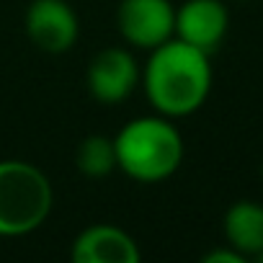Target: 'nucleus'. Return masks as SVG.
Instances as JSON below:
<instances>
[{"label":"nucleus","mask_w":263,"mask_h":263,"mask_svg":"<svg viewBox=\"0 0 263 263\" xmlns=\"http://www.w3.org/2000/svg\"><path fill=\"white\" fill-rule=\"evenodd\" d=\"M140 83L160 116L183 119L196 114L212 93V60L206 52L173 36L150 49Z\"/></svg>","instance_id":"1"},{"label":"nucleus","mask_w":263,"mask_h":263,"mask_svg":"<svg viewBox=\"0 0 263 263\" xmlns=\"http://www.w3.org/2000/svg\"><path fill=\"white\" fill-rule=\"evenodd\" d=\"M116 168L137 183H163L178 173L186 145L168 116H137L114 137Z\"/></svg>","instance_id":"2"},{"label":"nucleus","mask_w":263,"mask_h":263,"mask_svg":"<svg viewBox=\"0 0 263 263\" xmlns=\"http://www.w3.org/2000/svg\"><path fill=\"white\" fill-rule=\"evenodd\" d=\"M54 191L44 171L26 160H0V237H24L52 214Z\"/></svg>","instance_id":"3"},{"label":"nucleus","mask_w":263,"mask_h":263,"mask_svg":"<svg viewBox=\"0 0 263 263\" xmlns=\"http://www.w3.org/2000/svg\"><path fill=\"white\" fill-rule=\"evenodd\" d=\"M116 29L137 49H155L173 39L176 8L171 0H121L116 8Z\"/></svg>","instance_id":"4"},{"label":"nucleus","mask_w":263,"mask_h":263,"mask_svg":"<svg viewBox=\"0 0 263 263\" xmlns=\"http://www.w3.org/2000/svg\"><path fill=\"white\" fill-rule=\"evenodd\" d=\"M142 78L140 62L129 49H101L88 65V90L98 103L116 106L137 90Z\"/></svg>","instance_id":"5"},{"label":"nucleus","mask_w":263,"mask_h":263,"mask_svg":"<svg viewBox=\"0 0 263 263\" xmlns=\"http://www.w3.org/2000/svg\"><path fill=\"white\" fill-rule=\"evenodd\" d=\"M80 34L78 16L65 0H31L26 8V36L29 42L47 52L62 54L67 52Z\"/></svg>","instance_id":"6"},{"label":"nucleus","mask_w":263,"mask_h":263,"mask_svg":"<svg viewBox=\"0 0 263 263\" xmlns=\"http://www.w3.org/2000/svg\"><path fill=\"white\" fill-rule=\"evenodd\" d=\"M230 29V11L222 0H186L176 8L173 36L206 52L209 57L222 47Z\"/></svg>","instance_id":"7"},{"label":"nucleus","mask_w":263,"mask_h":263,"mask_svg":"<svg viewBox=\"0 0 263 263\" xmlns=\"http://www.w3.org/2000/svg\"><path fill=\"white\" fill-rule=\"evenodd\" d=\"M140 245L114 224H90L70 245L72 263H137Z\"/></svg>","instance_id":"8"},{"label":"nucleus","mask_w":263,"mask_h":263,"mask_svg":"<svg viewBox=\"0 0 263 263\" xmlns=\"http://www.w3.org/2000/svg\"><path fill=\"white\" fill-rule=\"evenodd\" d=\"M224 245L235 248L242 258H260L263 253V204L240 199L222 219Z\"/></svg>","instance_id":"9"},{"label":"nucleus","mask_w":263,"mask_h":263,"mask_svg":"<svg viewBox=\"0 0 263 263\" xmlns=\"http://www.w3.org/2000/svg\"><path fill=\"white\" fill-rule=\"evenodd\" d=\"M75 165L88 178H103L116 168V147L114 137L106 135H88L75 153Z\"/></svg>","instance_id":"10"},{"label":"nucleus","mask_w":263,"mask_h":263,"mask_svg":"<svg viewBox=\"0 0 263 263\" xmlns=\"http://www.w3.org/2000/svg\"><path fill=\"white\" fill-rule=\"evenodd\" d=\"M248 258H242L235 248L230 245H222V248H214L209 253L201 255V263H245Z\"/></svg>","instance_id":"11"},{"label":"nucleus","mask_w":263,"mask_h":263,"mask_svg":"<svg viewBox=\"0 0 263 263\" xmlns=\"http://www.w3.org/2000/svg\"><path fill=\"white\" fill-rule=\"evenodd\" d=\"M260 181H263V160H260Z\"/></svg>","instance_id":"12"},{"label":"nucleus","mask_w":263,"mask_h":263,"mask_svg":"<svg viewBox=\"0 0 263 263\" xmlns=\"http://www.w3.org/2000/svg\"><path fill=\"white\" fill-rule=\"evenodd\" d=\"M258 260H260V263H263V253H260V258H258Z\"/></svg>","instance_id":"13"}]
</instances>
